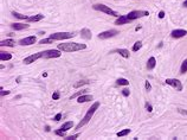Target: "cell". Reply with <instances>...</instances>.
Masks as SVG:
<instances>
[{
  "mask_svg": "<svg viewBox=\"0 0 187 140\" xmlns=\"http://www.w3.org/2000/svg\"><path fill=\"white\" fill-rule=\"evenodd\" d=\"M179 112H180V113H182V114H187V112H185V111H182V109H179Z\"/></svg>",
  "mask_w": 187,
  "mask_h": 140,
  "instance_id": "39",
  "label": "cell"
},
{
  "mask_svg": "<svg viewBox=\"0 0 187 140\" xmlns=\"http://www.w3.org/2000/svg\"><path fill=\"white\" fill-rule=\"evenodd\" d=\"M56 134L61 135V137H64L65 135V131H63V129H62V131H56Z\"/></svg>",
  "mask_w": 187,
  "mask_h": 140,
  "instance_id": "31",
  "label": "cell"
},
{
  "mask_svg": "<svg viewBox=\"0 0 187 140\" xmlns=\"http://www.w3.org/2000/svg\"><path fill=\"white\" fill-rule=\"evenodd\" d=\"M130 133V129H123V131H120L119 133H117V137H124V135H127V134H129Z\"/></svg>",
  "mask_w": 187,
  "mask_h": 140,
  "instance_id": "24",
  "label": "cell"
},
{
  "mask_svg": "<svg viewBox=\"0 0 187 140\" xmlns=\"http://www.w3.org/2000/svg\"><path fill=\"white\" fill-rule=\"evenodd\" d=\"M98 107H100V102H95V103L89 108V111H88V113H86L85 116L83 118V120H82V121H81L80 124L77 125V129H81L84 125H86L88 122H89V120L91 119V116L94 115V113L97 111V108H98Z\"/></svg>",
  "mask_w": 187,
  "mask_h": 140,
  "instance_id": "2",
  "label": "cell"
},
{
  "mask_svg": "<svg viewBox=\"0 0 187 140\" xmlns=\"http://www.w3.org/2000/svg\"><path fill=\"white\" fill-rule=\"evenodd\" d=\"M61 119H62V113H58V114L55 116V121H59Z\"/></svg>",
  "mask_w": 187,
  "mask_h": 140,
  "instance_id": "33",
  "label": "cell"
},
{
  "mask_svg": "<svg viewBox=\"0 0 187 140\" xmlns=\"http://www.w3.org/2000/svg\"><path fill=\"white\" fill-rule=\"evenodd\" d=\"M81 35H82V38H85V39H90L91 38V31L89 29H83L81 31Z\"/></svg>",
  "mask_w": 187,
  "mask_h": 140,
  "instance_id": "15",
  "label": "cell"
},
{
  "mask_svg": "<svg viewBox=\"0 0 187 140\" xmlns=\"http://www.w3.org/2000/svg\"><path fill=\"white\" fill-rule=\"evenodd\" d=\"M0 45L1 46H14L16 45V42L13 41V39H6V41H1L0 42Z\"/></svg>",
  "mask_w": 187,
  "mask_h": 140,
  "instance_id": "14",
  "label": "cell"
},
{
  "mask_svg": "<svg viewBox=\"0 0 187 140\" xmlns=\"http://www.w3.org/2000/svg\"><path fill=\"white\" fill-rule=\"evenodd\" d=\"M12 29L14 30H24V29H28V25H25V24H12Z\"/></svg>",
  "mask_w": 187,
  "mask_h": 140,
  "instance_id": "20",
  "label": "cell"
},
{
  "mask_svg": "<svg viewBox=\"0 0 187 140\" xmlns=\"http://www.w3.org/2000/svg\"><path fill=\"white\" fill-rule=\"evenodd\" d=\"M163 17H165V12H163V11H161V12L159 13V18H160V19H162Z\"/></svg>",
  "mask_w": 187,
  "mask_h": 140,
  "instance_id": "37",
  "label": "cell"
},
{
  "mask_svg": "<svg viewBox=\"0 0 187 140\" xmlns=\"http://www.w3.org/2000/svg\"><path fill=\"white\" fill-rule=\"evenodd\" d=\"M117 33H119L117 30H109V31H104V32L100 33V35H98V38H100V39H107V38H110V37L116 36Z\"/></svg>",
  "mask_w": 187,
  "mask_h": 140,
  "instance_id": "9",
  "label": "cell"
},
{
  "mask_svg": "<svg viewBox=\"0 0 187 140\" xmlns=\"http://www.w3.org/2000/svg\"><path fill=\"white\" fill-rule=\"evenodd\" d=\"M186 35H187L186 30H174V31H172V33H171V36L173 38H181Z\"/></svg>",
  "mask_w": 187,
  "mask_h": 140,
  "instance_id": "11",
  "label": "cell"
},
{
  "mask_svg": "<svg viewBox=\"0 0 187 140\" xmlns=\"http://www.w3.org/2000/svg\"><path fill=\"white\" fill-rule=\"evenodd\" d=\"M89 82L88 81H80V82H77V83H75V88H78V87H81V86H84V84H88Z\"/></svg>",
  "mask_w": 187,
  "mask_h": 140,
  "instance_id": "28",
  "label": "cell"
},
{
  "mask_svg": "<svg viewBox=\"0 0 187 140\" xmlns=\"http://www.w3.org/2000/svg\"><path fill=\"white\" fill-rule=\"evenodd\" d=\"M166 83L168 84V86H171V87H173V88H175L178 92H181V90H182V84H181V82L179 81V80H175V78H167V80H166Z\"/></svg>",
  "mask_w": 187,
  "mask_h": 140,
  "instance_id": "5",
  "label": "cell"
},
{
  "mask_svg": "<svg viewBox=\"0 0 187 140\" xmlns=\"http://www.w3.org/2000/svg\"><path fill=\"white\" fill-rule=\"evenodd\" d=\"M42 19H44V16H43V14H37V16L28 17L27 20H28V22H39V20H42Z\"/></svg>",
  "mask_w": 187,
  "mask_h": 140,
  "instance_id": "18",
  "label": "cell"
},
{
  "mask_svg": "<svg viewBox=\"0 0 187 140\" xmlns=\"http://www.w3.org/2000/svg\"><path fill=\"white\" fill-rule=\"evenodd\" d=\"M86 48L85 44H80V43H63L58 44V49L61 51L65 52H74V51H80V50H84Z\"/></svg>",
  "mask_w": 187,
  "mask_h": 140,
  "instance_id": "1",
  "label": "cell"
},
{
  "mask_svg": "<svg viewBox=\"0 0 187 140\" xmlns=\"http://www.w3.org/2000/svg\"><path fill=\"white\" fill-rule=\"evenodd\" d=\"M52 99H53V100H58V99H59V93H58V92H55L53 95H52Z\"/></svg>",
  "mask_w": 187,
  "mask_h": 140,
  "instance_id": "30",
  "label": "cell"
},
{
  "mask_svg": "<svg viewBox=\"0 0 187 140\" xmlns=\"http://www.w3.org/2000/svg\"><path fill=\"white\" fill-rule=\"evenodd\" d=\"M75 35L71 32H57V33H52L50 37L55 41H62V39H69L72 38Z\"/></svg>",
  "mask_w": 187,
  "mask_h": 140,
  "instance_id": "4",
  "label": "cell"
},
{
  "mask_svg": "<svg viewBox=\"0 0 187 140\" xmlns=\"http://www.w3.org/2000/svg\"><path fill=\"white\" fill-rule=\"evenodd\" d=\"M11 58H12V55L9 52H4V51L0 52V59L1 61H9Z\"/></svg>",
  "mask_w": 187,
  "mask_h": 140,
  "instance_id": "16",
  "label": "cell"
},
{
  "mask_svg": "<svg viewBox=\"0 0 187 140\" xmlns=\"http://www.w3.org/2000/svg\"><path fill=\"white\" fill-rule=\"evenodd\" d=\"M74 126V122L72 121H68V122H65V124H63V126L61 127V129H63V131H68V129H70L71 127Z\"/></svg>",
  "mask_w": 187,
  "mask_h": 140,
  "instance_id": "21",
  "label": "cell"
},
{
  "mask_svg": "<svg viewBox=\"0 0 187 140\" xmlns=\"http://www.w3.org/2000/svg\"><path fill=\"white\" fill-rule=\"evenodd\" d=\"M146 89H147V90H151V89H152V86H151V83L148 82V81H146Z\"/></svg>",
  "mask_w": 187,
  "mask_h": 140,
  "instance_id": "34",
  "label": "cell"
},
{
  "mask_svg": "<svg viewBox=\"0 0 187 140\" xmlns=\"http://www.w3.org/2000/svg\"><path fill=\"white\" fill-rule=\"evenodd\" d=\"M7 94H9V92H8V90H6V92H5V90H3V92H1V95H7Z\"/></svg>",
  "mask_w": 187,
  "mask_h": 140,
  "instance_id": "38",
  "label": "cell"
},
{
  "mask_svg": "<svg viewBox=\"0 0 187 140\" xmlns=\"http://www.w3.org/2000/svg\"><path fill=\"white\" fill-rule=\"evenodd\" d=\"M92 95H81V96H78V100L77 101L80 102V103H83V102H88V101H92Z\"/></svg>",
  "mask_w": 187,
  "mask_h": 140,
  "instance_id": "13",
  "label": "cell"
},
{
  "mask_svg": "<svg viewBox=\"0 0 187 140\" xmlns=\"http://www.w3.org/2000/svg\"><path fill=\"white\" fill-rule=\"evenodd\" d=\"M36 41H37V39H36L34 36H30V37H26L24 39H20L19 44H22V45H31V44H34Z\"/></svg>",
  "mask_w": 187,
  "mask_h": 140,
  "instance_id": "10",
  "label": "cell"
},
{
  "mask_svg": "<svg viewBox=\"0 0 187 140\" xmlns=\"http://www.w3.org/2000/svg\"><path fill=\"white\" fill-rule=\"evenodd\" d=\"M122 93H123V95L124 96H128V95H129V89H123V90H122Z\"/></svg>",
  "mask_w": 187,
  "mask_h": 140,
  "instance_id": "35",
  "label": "cell"
},
{
  "mask_svg": "<svg viewBox=\"0 0 187 140\" xmlns=\"http://www.w3.org/2000/svg\"><path fill=\"white\" fill-rule=\"evenodd\" d=\"M116 83L119 84V86H128V84H129V81H128V80H126V78H119L116 81Z\"/></svg>",
  "mask_w": 187,
  "mask_h": 140,
  "instance_id": "22",
  "label": "cell"
},
{
  "mask_svg": "<svg viewBox=\"0 0 187 140\" xmlns=\"http://www.w3.org/2000/svg\"><path fill=\"white\" fill-rule=\"evenodd\" d=\"M146 109H147L148 112H152V106H151L149 103H147V105H146Z\"/></svg>",
  "mask_w": 187,
  "mask_h": 140,
  "instance_id": "36",
  "label": "cell"
},
{
  "mask_svg": "<svg viewBox=\"0 0 187 140\" xmlns=\"http://www.w3.org/2000/svg\"><path fill=\"white\" fill-rule=\"evenodd\" d=\"M55 41V39H52L51 37L50 38H46V39H42L41 42H39V44H47V43H52Z\"/></svg>",
  "mask_w": 187,
  "mask_h": 140,
  "instance_id": "26",
  "label": "cell"
},
{
  "mask_svg": "<svg viewBox=\"0 0 187 140\" xmlns=\"http://www.w3.org/2000/svg\"><path fill=\"white\" fill-rule=\"evenodd\" d=\"M149 13L147 11H132L130 13H128V18L130 19V20H135L137 18H141V17H144V16H148Z\"/></svg>",
  "mask_w": 187,
  "mask_h": 140,
  "instance_id": "7",
  "label": "cell"
},
{
  "mask_svg": "<svg viewBox=\"0 0 187 140\" xmlns=\"http://www.w3.org/2000/svg\"><path fill=\"white\" fill-rule=\"evenodd\" d=\"M12 14H13L16 18H18V19H27V17H26V16H23V14L18 13V12H13Z\"/></svg>",
  "mask_w": 187,
  "mask_h": 140,
  "instance_id": "27",
  "label": "cell"
},
{
  "mask_svg": "<svg viewBox=\"0 0 187 140\" xmlns=\"http://www.w3.org/2000/svg\"><path fill=\"white\" fill-rule=\"evenodd\" d=\"M141 46H142V43L141 42H136L134 44V46H133V51H137V50H140Z\"/></svg>",
  "mask_w": 187,
  "mask_h": 140,
  "instance_id": "25",
  "label": "cell"
},
{
  "mask_svg": "<svg viewBox=\"0 0 187 140\" xmlns=\"http://www.w3.org/2000/svg\"><path fill=\"white\" fill-rule=\"evenodd\" d=\"M84 92H86V90H82V92H78L77 94L72 95V96H71V99H74V97H77V96H81V95H83V93H84Z\"/></svg>",
  "mask_w": 187,
  "mask_h": 140,
  "instance_id": "32",
  "label": "cell"
},
{
  "mask_svg": "<svg viewBox=\"0 0 187 140\" xmlns=\"http://www.w3.org/2000/svg\"><path fill=\"white\" fill-rule=\"evenodd\" d=\"M155 64H156L155 58H154V57H151V58L148 59V62H147V68H148L149 70H152V69H154Z\"/></svg>",
  "mask_w": 187,
  "mask_h": 140,
  "instance_id": "19",
  "label": "cell"
},
{
  "mask_svg": "<svg viewBox=\"0 0 187 140\" xmlns=\"http://www.w3.org/2000/svg\"><path fill=\"white\" fill-rule=\"evenodd\" d=\"M115 52H117V54H120L122 57H124V58H128L129 57V51L128 50H126V49H117V50H115Z\"/></svg>",
  "mask_w": 187,
  "mask_h": 140,
  "instance_id": "17",
  "label": "cell"
},
{
  "mask_svg": "<svg viewBox=\"0 0 187 140\" xmlns=\"http://www.w3.org/2000/svg\"><path fill=\"white\" fill-rule=\"evenodd\" d=\"M61 50H47V51L43 52V57L44 58H57V57H61Z\"/></svg>",
  "mask_w": 187,
  "mask_h": 140,
  "instance_id": "6",
  "label": "cell"
},
{
  "mask_svg": "<svg viewBox=\"0 0 187 140\" xmlns=\"http://www.w3.org/2000/svg\"><path fill=\"white\" fill-rule=\"evenodd\" d=\"M187 71V59H185V61L182 62L181 64V68H180V74H185Z\"/></svg>",
  "mask_w": 187,
  "mask_h": 140,
  "instance_id": "23",
  "label": "cell"
},
{
  "mask_svg": "<svg viewBox=\"0 0 187 140\" xmlns=\"http://www.w3.org/2000/svg\"><path fill=\"white\" fill-rule=\"evenodd\" d=\"M94 8H95V10H97V11L104 12V13H107V14H110V16H119V14H117V12H115L114 10L109 8V7L105 6V5H102V4L94 5Z\"/></svg>",
  "mask_w": 187,
  "mask_h": 140,
  "instance_id": "3",
  "label": "cell"
},
{
  "mask_svg": "<svg viewBox=\"0 0 187 140\" xmlns=\"http://www.w3.org/2000/svg\"><path fill=\"white\" fill-rule=\"evenodd\" d=\"M80 137V134H75V135H70V137H66L65 138V140H74V139H76V138H78Z\"/></svg>",
  "mask_w": 187,
  "mask_h": 140,
  "instance_id": "29",
  "label": "cell"
},
{
  "mask_svg": "<svg viewBox=\"0 0 187 140\" xmlns=\"http://www.w3.org/2000/svg\"><path fill=\"white\" fill-rule=\"evenodd\" d=\"M132 20L129 18H128V16H121L120 18H117L116 19V22H115V24L116 25H122V24H127V23H130Z\"/></svg>",
  "mask_w": 187,
  "mask_h": 140,
  "instance_id": "12",
  "label": "cell"
},
{
  "mask_svg": "<svg viewBox=\"0 0 187 140\" xmlns=\"http://www.w3.org/2000/svg\"><path fill=\"white\" fill-rule=\"evenodd\" d=\"M43 57V52H38V54H34V55H31V56H28L24 59V63L25 64H31L33 63L34 61H37V59L39 58H42Z\"/></svg>",
  "mask_w": 187,
  "mask_h": 140,
  "instance_id": "8",
  "label": "cell"
},
{
  "mask_svg": "<svg viewBox=\"0 0 187 140\" xmlns=\"http://www.w3.org/2000/svg\"><path fill=\"white\" fill-rule=\"evenodd\" d=\"M184 6H185V7H187V0H186V1L184 3Z\"/></svg>",
  "mask_w": 187,
  "mask_h": 140,
  "instance_id": "40",
  "label": "cell"
}]
</instances>
